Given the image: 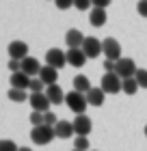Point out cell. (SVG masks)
Instances as JSON below:
<instances>
[{
    "label": "cell",
    "mask_w": 147,
    "mask_h": 151,
    "mask_svg": "<svg viewBox=\"0 0 147 151\" xmlns=\"http://www.w3.org/2000/svg\"><path fill=\"white\" fill-rule=\"evenodd\" d=\"M65 104L69 106V110H72V112H76V116H80V114H85L89 101H87V95H82L78 91H69L65 95Z\"/></svg>",
    "instance_id": "1"
},
{
    "label": "cell",
    "mask_w": 147,
    "mask_h": 151,
    "mask_svg": "<svg viewBox=\"0 0 147 151\" xmlns=\"http://www.w3.org/2000/svg\"><path fill=\"white\" fill-rule=\"evenodd\" d=\"M52 138H56V132H54V127H48V125H41V127H33L30 132V140L35 145H48Z\"/></svg>",
    "instance_id": "2"
},
{
    "label": "cell",
    "mask_w": 147,
    "mask_h": 151,
    "mask_svg": "<svg viewBox=\"0 0 147 151\" xmlns=\"http://www.w3.org/2000/svg\"><path fill=\"white\" fill-rule=\"evenodd\" d=\"M102 52H104V56H106V60H113V63L123 58L121 56V45H119V41L113 39V37L102 41Z\"/></svg>",
    "instance_id": "3"
},
{
    "label": "cell",
    "mask_w": 147,
    "mask_h": 151,
    "mask_svg": "<svg viewBox=\"0 0 147 151\" xmlns=\"http://www.w3.org/2000/svg\"><path fill=\"white\" fill-rule=\"evenodd\" d=\"M102 91L106 95H115L119 91H123V80L117 73H104L102 76Z\"/></svg>",
    "instance_id": "4"
},
{
    "label": "cell",
    "mask_w": 147,
    "mask_h": 151,
    "mask_svg": "<svg viewBox=\"0 0 147 151\" xmlns=\"http://www.w3.org/2000/svg\"><path fill=\"white\" fill-rule=\"evenodd\" d=\"M136 71H138V69H136V65H134V60H132V58H121V60H117V69H115V73H117L121 80L134 78Z\"/></svg>",
    "instance_id": "5"
},
{
    "label": "cell",
    "mask_w": 147,
    "mask_h": 151,
    "mask_svg": "<svg viewBox=\"0 0 147 151\" xmlns=\"http://www.w3.org/2000/svg\"><path fill=\"white\" fill-rule=\"evenodd\" d=\"M67 63V52L59 50V47H52V50L46 52V65L54 67V69H61L63 65Z\"/></svg>",
    "instance_id": "6"
},
{
    "label": "cell",
    "mask_w": 147,
    "mask_h": 151,
    "mask_svg": "<svg viewBox=\"0 0 147 151\" xmlns=\"http://www.w3.org/2000/svg\"><path fill=\"white\" fill-rule=\"evenodd\" d=\"M30 106H33V112H50V99H48L46 93H30Z\"/></svg>",
    "instance_id": "7"
},
{
    "label": "cell",
    "mask_w": 147,
    "mask_h": 151,
    "mask_svg": "<svg viewBox=\"0 0 147 151\" xmlns=\"http://www.w3.org/2000/svg\"><path fill=\"white\" fill-rule=\"evenodd\" d=\"M9 56H11V60H20L22 63L24 58H28V45L24 41H11L9 43Z\"/></svg>",
    "instance_id": "8"
},
{
    "label": "cell",
    "mask_w": 147,
    "mask_h": 151,
    "mask_svg": "<svg viewBox=\"0 0 147 151\" xmlns=\"http://www.w3.org/2000/svg\"><path fill=\"white\" fill-rule=\"evenodd\" d=\"M74 123V129H76V136H87L91 134V129H93V123H91V119L87 114H80V116H76V119L72 121Z\"/></svg>",
    "instance_id": "9"
},
{
    "label": "cell",
    "mask_w": 147,
    "mask_h": 151,
    "mask_svg": "<svg viewBox=\"0 0 147 151\" xmlns=\"http://www.w3.org/2000/svg\"><path fill=\"white\" fill-rule=\"evenodd\" d=\"M82 52L87 54V58H97L102 54V41L95 37H87L85 45H82Z\"/></svg>",
    "instance_id": "10"
},
{
    "label": "cell",
    "mask_w": 147,
    "mask_h": 151,
    "mask_svg": "<svg viewBox=\"0 0 147 151\" xmlns=\"http://www.w3.org/2000/svg\"><path fill=\"white\" fill-rule=\"evenodd\" d=\"M85 35L78 30V28H69L67 30V35H65V41H67V45H69V50H80L82 45H85Z\"/></svg>",
    "instance_id": "11"
},
{
    "label": "cell",
    "mask_w": 147,
    "mask_h": 151,
    "mask_svg": "<svg viewBox=\"0 0 147 151\" xmlns=\"http://www.w3.org/2000/svg\"><path fill=\"white\" fill-rule=\"evenodd\" d=\"M22 71L28 76V78H35V76L39 78V73H41V65H39V60L35 58V56L24 58V60H22Z\"/></svg>",
    "instance_id": "12"
},
{
    "label": "cell",
    "mask_w": 147,
    "mask_h": 151,
    "mask_svg": "<svg viewBox=\"0 0 147 151\" xmlns=\"http://www.w3.org/2000/svg\"><path fill=\"white\" fill-rule=\"evenodd\" d=\"M39 80L43 82L46 86H54V84H56V80H59V69L43 65V67H41V73H39Z\"/></svg>",
    "instance_id": "13"
},
{
    "label": "cell",
    "mask_w": 147,
    "mask_h": 151,
    "mask_svg": "<svg viewBox=\"0 0 147 151\" xmlns=\"http://www.w3.org/2000/svg\"><path fill=\"white\" fill-rule=\"evenodd\" d=\"M30 80L24 71H17V73H11V88H22V91H26V88L30 86Z\"/></svg>",
    "instance_id": "14"
},
{
    "label": "cell",
    "mask_w": 147,
    "mask_h": 151,
    "mask_svg": "<svg viewBox=\"0 0 147 151\" xmlns=\"http://www.w3.org/2000/svg\"><path fill=\"white\" fill-rule=\"evenodd\" d=\"M54 132H56V138H72V136L76 134V129H74V123L59 121L56 127H54Z\"/></svg>",
    "instance_id": "15"
},
{
    "label": "cell",
    "mask_w": 147,
    "mask_h": 151,
    "mask_svg": "<svg viewBox=\"0 0 147 151\" xmlns=\"http://www.w3.org/2000/svg\"><path fill=\"white\" fill-rule=\"evenodd\" d=\"M46 95H48V99H50V104H63L67 93H63L61 86L54 84V86H48V88H46Z\"/></svg>",
    "instance_id": "16"
},
{
    "label": "cell",
    "mask_w": 147,
    "mask_h": 151,
    "mask_svg": "<svg viewBox=\"0 0 147 151\" xmlns=\"http://www.w3.org/2000/svg\"><path fill=\"white\" fill-rule=\"evenodd\" d=\"M85 60H87V54L82 52V47H80V50H67V63L69 65L82 67V65H85Z\"/></svg>",
    "instance_id": "17"
},
{
    "label": "cell",
    "mask_w": 147,
    "mask_h": 151,
    "mask_svg": "<svg viewBox=\"0 0 147 151\" xmlns=\"http://www.w3.org/2000/svg\"><path fill=\"white\" fill-rule=\"evenodd\" d=\"M104 95H106V93L102 91V86H93V88L87 93L89 106H102V104H104Z\"/></svg>",
    "instance_id": "18"
},
{
    "label": "cell",
    "mask_w": 147,
    "mask_h": 151,
    "mask_svg": "<svg viewBox=\"0 0 147 151\" xmlns=\"http://www.w3.org/2000/svg\"><path fill=\"white\" fill-rule=\"evenodd\" d=\"M91 88H93V86H91V80L87 78V76H76V78H74V91H78V93H82V95H87L89 91H91Z\"/></svg>",
    "instance_id": "19"
},
{
    "label": "cell",
    "mask_w": 147,
    "mask_h": 151,
    "mask_svg": "<svg viewBox=\"0 0 147 151\" xmlns=\"http://www.w3.org/2000/svg\"><path fill=\"white\" fill-rule=\"evenodd\" d=\"M89 22H91V26H95V28H100V26H104L106 24V11L104 9H91V17H89Z\"/></svg>",
    "instance_id": "20"
},
{
    "label": "cell",
    "mask_w": 147,
    "mask_h": 151,
    "mask_svg": "<svg viewBox=\"0 0 147 151\" xmlns=\"http://www.w3.org/2000/svg\"><path fill=\"white\" fill-rule=\"evenodd\" d=\"M9 99L11 101H26V99H30V95L22 91V88H11L9 91Z\"/></svg>",
    "instance_id": "21"
},
{
    "label": "cell",
    "mask_w": 147,
    "mask_h": 151,
    "mask_svg": "<svg viewBox=\"0 0 147 151\" xmlns=\"http://www.w3.org/2000/svg\"><path fill=\"white\" fill-rule=\"evenodd\" d=\"M138 88H141V86H138V82H136L134 78L123 80V93H125V95H134V93L138 91Z\"/></svg>",
    "instance_id": "22"
},
{
    "label": "cell",
    "mask_w": 147,
    "mask_h": 151,
    "mask_svg": "<svg viewBox=\"0 0 147 151\" xmlns=\"http://www.w3.org/2000/svg\"><path fill=\"white\" fill-rule=\"evenodd\" d=\"M74 149L76 151H89V138H85V136L74 138Z\"/></svg>",
    "instance_id": "23"
},
{
    "label": "cell",
    "mask_w": 147,
    "mask_h": 151,
    "mask_svg": "<svg viewBox=\"0 0 147 151\" xmlns=\"http://www.w3.org/2000/svg\"><path fill=\"white\" fill-rule=\"evenodd\" d=\"M28 88H30V93H46L43 88H48V86H46V84H43V82H41L39 78H33V80H30V86H28Z\"/></svg>",
    "instance_id": "24"
},
{
    "label": "cell",
    "mask_w": 147,
    "mask_h": 151,
    "mask_svg": "<svg viewBox=\"0 0 147 151\" xmlns=\"http://www.w3.org/2000/svg\"><path fill=\"white\" fill-rule=\"evenodd\" d=\"M134 80L138 82V86H141V88H147V69H138L136 76H134Z\"/></svg>",
    "instance_id": "25"
},
{
    "label": "cell",
    "mask_w": 147,
    "mask_h": 151,
    "mask_svg": "<svg viewBox=\"0 0 147 151\" xmlns=\"http://www.w3.org/2000/svg\"><path fill=\"white\" fill-rule=\"evenodd\" d=\"M0 151H20V147H17L13 140H9V138H7V140H2V142H0Z\"/></svg>",
    "instance_id": "26"
},
{
    "label": "cell",
    "mask_w": 147,
    "mask_h": 151,
    "mask_svg": "<svg viewBox=\"0 0 147 151\" xmlns=\"http://www.w3.org/2000/svg\"><path fill=\"white\" fill-rule=\"evenodd\" d=\"M43 116H46V125H48V127H56V123H59V116L54 114V112H46Z\"/></svg>",
    "instance_id": "27"
},
{
    "label": "cell",
    "mask_w": 147,
    "mask_h": 151,
    "mask_svg": "<svg viewBox=\"0 0 147 151\" xmlns=\"http://www.w3.org/2000/svg\"><path fill=\"white\" fill-rule=\"evenodd\" d=\"M136 11H138V15L147 17V0H141V2L136 4Z\"/></svg>",
    "instance_id": "28"
},
{
    "label": "cell",
    "mask_w": 147,
    "mask_h": 151,
    "mask_svg": "<svg viewBox=\"0 0 147 151\" xmlns=\"http://www.w3.org/2000/svg\"><path fill=\"white\" fill-rule=\"evenodd\" d=\"M74 6L78 11H87L89 6H91V2H89V0H78V2H74Z\"/></svg>",
    "instance_id": "29"
},
{
    "label": "cell",
    "mask_w": 147,
    "mask_h": 151,
    "mask_svg": "<svg viewBox=\"0 0 147 151\" xmlns=\"http://www.w3.org/2000/svg\"><path fill=\"white\" fill-rule=\"evenodd\" d=\"M9 69H11L13 73L22 71V63H20V60H9Z\"/></svg>",
    "instance_id": "30"
},
{
    "label": "cell",
    "mask_w": 147,
    "mask_h": 151,
    "mask_svg": "<svg viewBox=\"0 0 147 151\" xmlns=\"http://www.w3.org/2000/svg\"><path fill=\"white\" fill-rule=\"evenodd\" d=\"M110 4V0H95V2H93V6H95V9H104V11H106V6Z\"/></svg>",
    "instance_id": "31"
},
{
    "label": "cell",
    "mask_w": 147,
    "mask_h": 151,
    "mask_svg": "<svg viewBox=\"0 0 147 151\" xmlns=\"http://www.w3.org/2000/svg\"><path fill=\"white\" fill-rule=\"evenodd\" d=\"M56 6H59V9H69V6H72V2H65V0H61V2H56Z\"/></svg>",
    "instance_id": "32"
},
{
    "label": "cell",
    "mask_w": 147,
    "mask_h": 151,
    "mask_svg": "<svg viewBox=\"0 0 147 151\" xmlns=\"http://www.w3.org/2000/svg\"><path fill=\"white\" fill-rule=\"evenodd\" d=\"M20 151H33V149H28V147H20Z\"/></svg>",
    "instance_id": "33"
},
{
    "label": "cell",
    "mask_w": 147,
    "mask_h": 151,
    "mask_svg": "<svg viewBox=\"0 0 147 151\" xmlns=\"http://www.w3.org/2000/svg\"><path fill=\"white\" fill-rule=\"evenodd\" d=\"M145 136H147V125H145Z\"/></svg>",
    "instance_id": "34"
},
{
    "label": "cell",
    "mask_w": 147,
    "mask_h": 151,
    "mask_svg": "<svg viewBox=\"0 0 147 151\" xmlns=\"http://www.w3.org/2000/svg\"><path fill=\"white\" fill-rule=\"evenodd\" d=\"M74 151H76V149H74Z\"/></svg>",
    "instance_id": "35"
}]
</instances>
